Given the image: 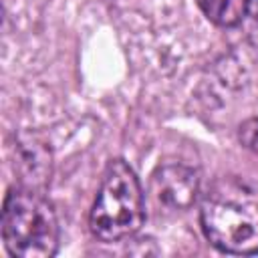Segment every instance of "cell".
Instances as JSON below:
<instances>
[{"label":"cell","mask_w":258,"mask_h":258,"mask_svg":"<svg viewBox=\"0 0 258 258\" xmlns=\"http://www.w3.org/2000/svg\"><path fill=\"white\" fill-rule=\"evenodd\" d=\"M143 194L135 171L123 161H109L91 208L89 228L101 242H121L135 236L143 224Z\"/></svg>","instance_id":"obj_3"},{"label":"cell","mask_w":258,"mask_h":258,"mask_svg":"<svg viewBox=\"0 0 258 258\" xmlns=\"http://www.w3.org/2000/svg\"><path fill=\"white\" fill-rule=\"evenodd\" d=\"M155 200L171 210H187L200 194V177L187 165H161L151 179Z\"/></svg>","instance_id":"obj_4"},{"label":"cell","mask_w":258,"mask_h":258,"mask_svg":"<svg viewBox=\"0 0 258 258\" xmlns=\"http://www.w3.org/2000/svg\"><path fill=\"white\" fill-rule=\"evenodd\" d=\"M50 149L44 141L34 135H20L16 141V161L14 167L20 175V183L30 189L42 191L50 179Z\"/></svg>","instance_id":"obj_5"},{"label":"cell","mask_w":258,"mask_h":258,"mask_svg":"<svg viewBox=\"0 0 258 258\" xmlns=\"http://www.w3.org/2000/svg\"><path fill=\"white\" fill-rule=\"evenodd\" d=\"M248 16L258 26V0H248Z\"/></svg>","instance_id":"obj_8"},{"label":"cell","mask_w":258,"mask_h":258,"mask_svg":"<svg viewBox=\"0 0 258 258\" xmlns=\"http://www.w3.org/2000/svg\"><path fill=\"white\" fill-rule=\"evenodd\" d=\"M200 224L222 252H258V185L236 175L218 177L202 196Z\"/></svg>","instance_id":"obj_1"},{"label":"cell","mask_w":258,"mask_h":258,"mask_svg":"<svg viewBox=\"0 0 258 258\" xmlns=\"http://www.w3.org/2000/svg\"><path fill=\"white\" fill-rule=\"evenodd\" d=\"M2 240L18 258H48L58 248V220L38 189L12 187L2 206Z\"/></svg>","instance_id":"obj_2"},{"label":"cell","mask_w":258,"mask_h":258,"mask_svg":"<svg viewBox=\"0 0 258 258\" xmlns=\"http://www.w3.org/2000/svg\"><path fill=\"white\" fill-rule=\"evenodd\" d=\"M238 139L244 147H248L252 153L258 155V117L246 119L238 129Z\"/></svg>","instance_id":"obj_7"},{"label":"cell","mask_w":258,"mask_h":258,"mask_svg":"<svg viewBox=\"0 0 258 258\" xmlns=\"http://www.w3.org/2000/svg\"><path fill=\"white\" fill-rule=\"evenodd\" d=\"M206 18L218 26H236L248 14V0H198Z\"/></svg>","instance_id":"obj_6"}]
</instances>
